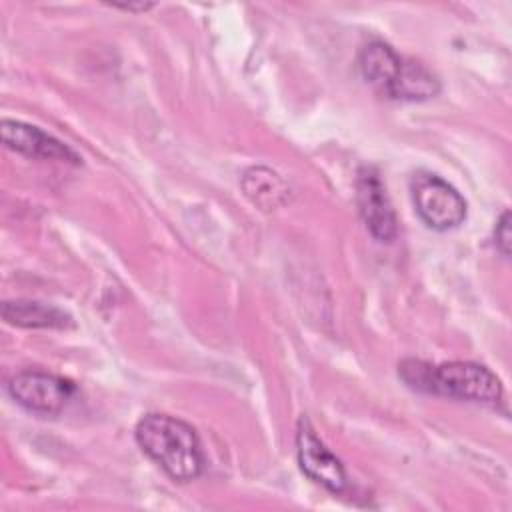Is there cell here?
Returning <instances> with one entry per match:
<instances>
[{"label":"cell","mask_w":512,"mask_h":512,"mask_svg":"<svg viewBox=\"0 0 512 512\" xmlns=\"http://www.w3.org/2000/svg\"><path fill=\"white\" fill-rule=\"evenodd\" d=\"M140 450L176 482H190L202 476L206 456L196 430L170 414H146L134 428Z\"/></svg>","instance_id":"obj_1"},{"label":"cell","mask_w":512,"mask_h":512,"mask_svg":"<svg viewBox=\"0 0 512 512\" xmlns=\"http://www.w3.org/2000/svg\"><path fill=\"white\" fill-rule=\"evenodd\" d=\"M398 374L412 390L454 400L496 406L504 396L498 376L486 366L468 360L432 366L428 362L408 358L398 366Z\"/></svg>","instance_id":"obj_2"},{"label":"cell","mask_w":512,"mask_h":512,"mask_svg":"<svg viewBox=\"0 0 512 512\" xmlns=\"http://www.w3.org/2000/svg\"><path fill=\"white\" fill-rule=\"evenodd\" d=\"M410 192L416 212L428 228L446 232L458 228L466 220V200L452 184L440 176L430 172L414 174Z\"/></svg>","instance_id":"obj_3"},{"label":"cell","mask_w":512,"mask_h":512,"mask_svg":"<svg viewBox=\"0 0 512 512\" xmlns=\"http://www.w3.org/2000/svg\"><path fill=\"white\" fill-rule=\"evenodd\" d=\"M6 388L16 404L28 412L46 416L60 414L76 392V386L70 380L42 370L16 372Z\"/></svg>","instance_id":"obj_4"},{"label":"cell","mask_w":512,"mask_h":512,"mask_svg":"<svg viewBox=\"0 0 512 512\" xmlns=\"http://www.w3.org/2000/svg\"><path fill=\"white\" fill-rule=\"evenodd\" d=\"M296 458L300 470L328 492L342 494L346 490L348 478L342 462L316 436L310 420L304 416L296 426Z\"/></svg>","instance_id":"obj_5"},{"label":"cell","mask_w":512,"mask_h":512,"mask_svg":"<svg viewBox=\"0 0 512 512\" xmlns=\"http://www.w3.org/2000/svg\"><path fill=\"white\" fill-rule=\"evenodd\" d=\"M356 204L366 230L374 240L390 244L398 234V222L380 174L364 166L356 178Z\"/></svg>","instance_id":"obj_6"},{"label":"cell","mask_w":512,"mask_h":512,"mask_svg":"<svg viewBox=\"0 0 512 512\" xmlns=\"http://www.w3.org/2000/svg\"><path fill=\"white\" fill-rule=\"evenodd\" d=\"M2 142L6 148L36 160H54L66 164H80V156L58 138L40 130L38 126L20 120H2Z\"/></svg>","instance_id":"obj_7"},{"label":"cell","mask_w":512,"mask_h":512,"mask_svg":"<svg viewBox=\"0 0 512 512\" xmlns=\"http://www.w3.org/2000/svg\"><path fill=\"white\" fill-rule=\"evenodd\" d=\"M404 56L384 42H370L358 54V70L366 84L376 92L390 98V92L398 80Z\"/></svg>","instance_id":"obj_8"},{"label":"cell","mask_w":512,"mask_h":512,"mask_svg":"<svg viewBox=\"0 0 512 512\" xmlns=\"http://www.w3.org/2000/svg\"><path fill=\"white\" fill-rule=\"evenodd\" d=\"M240 186L244 196L260 210H276L292 200V188L288 182L268 166H252L242 178Z\"/></svg>","instance_id":"obj_9"},{"label":"cell","mask_w":512,"mask_h":512,"mask_svg":"<svg viewBox=\"0 0 512 512\" xmlns=\"http://www.w3.org/2000/svg\"><path fill=\"white\" fill-rule=\"evenodd\" d=\"M2 318L18 328H68L72 318L50 304L36 300H6L2 304Z\"/></svg>","instance_id":"obj_10"},{"label":"cell","mask_w":512,"mask_h":512,"mask_svg":"<svg viewBox=\"0 0 512 512\" xmlns=\"http://www.w3.org/2000/svg\"><path fill=\"white\" fill-rule=\"evenodd\" d=\"M438 76L422 62L404 58L398 80L390 92L392 100H428L440 92Z\"/></svg>","instance_id":"obj_11"},{"label":"cell","mask_w":512,"mask_h":512,"mask_svg":"<svg viewBox=\"0 0 512 512\" xmlns=\"http://www.w3.org/2000/svg\"><path fill=\"white\" fill-rule=\"evenodd\" d=\"M510 240H512V232H510V212L504 210L494 226V246L496 250L508 258L510 256Z\"/></svg>","instance_id":"obj_12"},{"label":"cell","mask_w":512,"mask_h":512,"mask_svg":"<svg viewBox=\"0 0 512 512\" xmlns=\"http://www.w3.org/2000/svg\"><path fill=\"white\" fill-rule=\"evenodd\" d=\"M112 8L124 10V12H146L154 8L152 2H122V4H112Z\"/></svg>","instance_id":"obj_13"}]
</instances>
